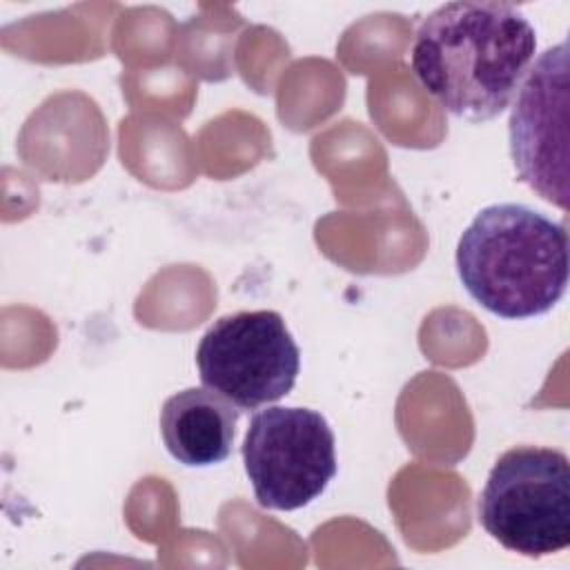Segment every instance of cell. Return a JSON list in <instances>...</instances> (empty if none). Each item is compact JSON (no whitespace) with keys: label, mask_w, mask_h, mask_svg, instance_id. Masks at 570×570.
Segmentation results:
<instances>
[{"label":"cell","mask_w":570,"mask_h":570,"mask_svg":"<svg viewBox=\"0 0 570 570\" xmlns=\"http://www.w3.org/2000/svg\"><path fill=\"white\" fill-rule=\"evenodd\" d=\"M534 53V27L517 7L448 2L419 24L410 65L448 114L476 125L505 111Z\"/></svg>","instance_id":"1"},{"label":"cell","mask_w":570,"mask_h":570,"mask_svg":"<svg viewBox=\"0 0 570 570\" xmlns=\"http://www.w3.org/2000/svg\"><path fill=\"white\" fill-rule=\"evenodd\" d=\"M454 261L465 292L490 314L541 316L568 287V232L528 205H488L463 229Z\"/></svg>","instance_id":"2"},{"label":"cell","mask_w":570,"mask_h":570,"mask_svg":"<svg viewBox=\"0 0 570 570\" xmlns=\"http://www.w3.org/2000/svg\"><path fill=\"white\" fill-rule=\"evenodd\" d=\"M479 523L505 550L548 557L570 546V463L552 448L517 445L492 465Z\"/></svg>","instance_id":"3"},{"label":"cell","mask_w":570,"mask_h":570,"mask_svg":"<svg viewBox=\"0 0 570 570\" xmlns=\"http://www.w3.org/2000/svg\"><path fill=\"white\" fill-rule=\"evenodd\" d=\"M243 463L265 510H298L323 494L336 474V441L325 416L309 407H265L252 414Z\"/></svg>","instance_id":"4"},{"label":"cell","mask_w":570,"mask_h":570,"mask_svg":"<svg viewBox=\"0 0 570 570\" xmlns=\"http://www.w3.org/2000/svg\"><path fill=\"white\" fill-rule=\"evenodd\" d=\"M196 365L205 387L238 410H256L292 392L301 352L278 312H236L209 325Z\"/></svg>","instance_id":"5"},{"label":"cell","mask_w":570,"mask_h":570,"mask_svg":"<svg viewBox=\"0 0 570 570\" xmlns=\"http://www.w3.org/2000/svg\"><path fill=\"white\" fill-rule=\"evenodd\" d=\"M510 111V158L521 183L543 200L568 209V42L532 60Z\"/></svg>","instance_id":"6"},{"label":"cell","mask_w":570,"mask_h":570,"mask_svg":"<svg viewBox=\"0 0 570 570\" xmlns=\"http://www.w3.org/2000/svg\"><path fill=\"white\" fill-rule=\"evenodd\" d=\"M240 410L209 387L171 394L160 410V434L167 452L187 468L223 463L236 436Z\"/></svg>","instance_id":"7"}]
</instances>
